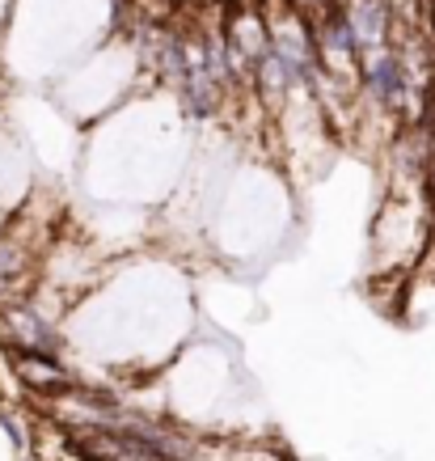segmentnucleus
Returning a JSON list of instances; mask_svg holds the SVG:
<instances>
[{"mask_svg": "<svg viewBox=\"0 0 435 461\" xmlns=\"http://www.w3.org/2000/svg\"><path fill=\"white\" fill-rule=\"evenodd\" d=\"M0 427H4V436H9V444H13V449H26V432H21V424L18 419H13V415H0Z\"/></svg>", "mask_w": 435, "mask_h": 461, "instance_id": "nucleus-4", "label": "nucleus"}, {"mask_svg": "<svg viewBox=\"0 0 435 461\" xmlns=\"http://www.w3.org/2000/svg\"><path fill=\"white\" fill-rule=\"evenodd\" d=\"M18 271H21V254L9 246V242H0V275L9 280V275H18Z\"/></svg>", "mask_w": 435, "mask_h": 461, "instance_id": "nucleus-3", "label": "nucleus"}, {"mask_svg": "<svg viewBox=\"0 0 435 461\" xmlns=\"http://www.w3.org/2000/svg\"><path fill=\"white\" fill-rule=\"evenodd\" d=\"M364 85L372 93L376 107H389L398 110L406 107L410 98H418V85H415V72L410 64L401 60L398 52H372L364 60Z\"/></svg>", "mask_w": 435, "mask_h": 461, "instance_id": "nucleus-1", "label": "nucleus"}, {"mask_svg": "<svg viewBox=\"0 0 435 461\" xmlns=\"http://www.w3.org/2000/svg\"><path fill=\"white\" fill-rule=\"evenodd\" d=\"M347 13H351V21H355V35L364 43V52H384L389 26H393L389 0H351Z\"/></svg>", "mask_w": 435, "mask_h": 461, "instance_id": "nucleus-2", "label": "nucleus"}]
</instances>
